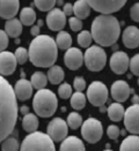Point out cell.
<instances>
[{
  "label": "cell",
  "mask_w": 139,
  "mask_h": 151,
  "mask_svg": "<svg viewBox=\"0 0 139 151\" xmlns=\"http://www.w3.org/2000/svg\"><path fill=\"white\" fill-rule=\"evenodd\" d=\"M86 105V96L81 92V91H76V93H72L71 96V106L79 111V110H82Z\"/></svg>",
  "instance_id": "f546056e"
},
{
  "label": "cell",
  "mask_w": 139,
  "mask_h": 151,
  "mask_svg": "<svg viewBox=\"0 0 139 151\" xmlns=\"http://www.w3.org/2000/svg\"><path fill=\"white\" fill-rule=\"evenodd\" d=\"M30 34H31L33 36L37 37L38 35H39V27H38V25H34V27L30 29Z\"/></svg>",
  "instance_id": "ee69618b"
},
{
  "label": "cell",
  "mask_w": 139,
  "mask_h": 151,
  "mask_svg": "<svg viewBox=\"0 0 139 151\" xmlns=\"http://www.w3.org/2000/svg\"><path fill=\"white\" fill-rule=\"evenodd\" d=\"M130 59L125 52L122 51H115L114 54L110 58V68L115 74H124L129 68Z\"/></svg>",
  "instance_id": "7c38bea8"
},
{
  "label": "cell",
  "mask_w": 139,
  "mask_h": 151,
  "mask_svg": "<svg viewBox=\"0 0 139 151\" xmlns=\"http://www.w3.org/2000/svg\"><path fill=\"white\" fill-rule=\"evenodd\" d=\"M68 23L73 31H80L82 29V21L78 17H70Z\"/></svg>",
  "instance_id": "f35d334b"
},
{
  "label": "cell",
  "mask_w": 139,
  "mask_h": 151,
  "mask_svg": "<svg viewBox=\"0 0 139 151\" xmlns=\"http://www.w3.org/2000/svg\"><path fill=\"white\" fill-rule=\"evenodd\" d=\"M90 8L101 14H113L118 12L127 2V0H87Z\"/></svg>",
  "instance_id": "9c48e42d"
},
{
  "label": "cell",
  "mask_w": 139,
  "mask_h": 151,
  "mask_svg": "<svg viewBox=\"0 0 139 151\" xmlns=\"http://www.w3.org/2000/svg\"><path fill=\"white\" fill-rule=\"evenodd\" d=\"M81 135L88 143L94 144L99 142L103 135V127L101 121H99L95 118H88L81 125Z\"/></svg>",
  "instance_id": "52a82bcc"
},
{
  "label": "cell",
  "mask_w": 139,
  "mask_h": 151,
  "mask_svg": "<svg viewBox=\"0 0 139 151\" xmlns=\"http://www.w3.org/2000/svg\"><path fill=\"white\" fill-rule=\"evenodd\" d=\"M125 132H127V130H121V134H122V135H125Z\"/></svg>",
  "instance_id": "681fc988"
},
{
  "label": "cell",
  "mask_w": 139,
  "mask_h": 151,
  "mask_svg": "<svg viewBox=\"0 0 139 151\" xmlns=\"http://www.w3.org/2000/svg\"><path fill=\"white\" fill-rule=\"evenodd\" d=\"M129 67L132 72V74L139 76V54H136L131 58L130 63H129Z\"/></svg>",
  "instance_id": "8d00e7d4"
},
{
  "label": "cell",
  "mask_w": 139,
  "mask_h": 151,
  "mask_svg": "<svg viewBox=\"0 0 139 151\" xmlns=\"http://www.w3.org/2000/svg\"><path fill=\"white\" fill-rule=\"evenodd\" d=\"M84 61L90 72H100L104 68L107 63L106 51L99 45H93L85 52Z\"/></svg>",
  "instance_id": "8992f818"
},
{
  "label": "cell",
  "mask_w": 139,
  "mask_h": 151,
  "mask_svg": "<svg viewBox=\"0 0 139 151\" xmlns=\"http://www.w3.org/2000/svg\"><path fill=\"white\" fill-rule=\"evenodd\" d=\"M30 83H31L33 88L37 89V90L44 89L47 87V83H48V77H47V75L44 73H42V72H35L31 75Z\"/></svg>",
  "instance_id": "f1b7e54d"
},
{
  "label": "cell",
  "mask_w": 139,
  "mask_h": 151,
  "mask_svg": "<svg viewBox=\"0 0 139 151\" xmlns=\"http://www.w3.org/2000/svg\"><path fill=\"white\" fill-rule=\"evenodd\" d=\"M47 24L52 31H62L66 24V15L59 8H52L47 15Z\"/></svg>",
  "instance_id": "4fadbf2b"
},
{
  "label": "cell",
  "mask_w": 139,
  "mask_h": 151,
  "mask_svg": "<svg viewBox=\"0 0 139 151\" xmlns=\"http://www.w3.org/2000/svg\"><path fill=\"white\" fill-rule=\"evenodd\" d=\"M123 44L127 49H136L139 46V29L135 25H130L123 31Z\"/></svg>",
  "instance_id": "ac0fdd59"
},
{
  "label": "cell",
  "mask_w": 139,
  "mask_h": 151,
  "mask_svg": "<svg viewBox=\"0 0 139 151\" xmlns=\"http://www.w3.org/2000/svg\"><path fill=\"white\" fill-rule=\"evenodd\" d=\"M104 151H111V150H108V149H107V150H104Z\"/></svg>",
  "instance_id": "f907efd6"
},
{
  "label": "cell",
  "mask_w": 139,
  "mask_h": 151,
  "mask_svg": "<svg viewBox=\"0 0 139 151\" xmlns=\"http://www.w3.org/2000/svg\"><path fill=\"white\" fill-rule=\"evenodd\" d=\"M58 95L62 99H68L72 96V88L68 83H63L58 88Z\"/></svg>",
  "instance_id": "d590c367"
},
{
  "label": "cell",
  "mask_w": 139,
  "mask_h": 151,
  "mask_svg": "<svg viewBox=\"0 0 139 151\" xmlns=\"http://www.w3.org/2000/svg\"><path fill=\"white\" fill-rule=\"evenodd\" d=\"M63 12L66 16H71V14L73 13V5H71V4H65V5H64Z\"/></svg>",
  "instance_id": "7bdbcfd3"
},
{
  "label": "cell",
  "mask_w": 139,
  "mask_h": 151,
  "mask_svg": "<svg viewBox=\"0 0 139 151\" xmlns=\"http://www.w3.org/2000/svg\"><path fill=\"white\" fill-rule=\"evenodd\" d=\"M8 46V36L5 30H0V52L5 51Z\"/></svg>",
  "instance_id": "ab89813d"
},
{
  "label": "cell",
  "mask_w": 139,
  "mask_h": 151,
  "mask_svg": "<svg viewBox=\"0 0 139 151\" xmlns=\"http://www.w3.org/2000/svg\"><path fill=\"white\" fill-rule=\"evenodd\" d=\"M29 60L35 67L49 68L53 66L58 57V47L55 39L48 35H38L29 45Z\"/></svg>",
  "instance_id": "7a4b0ae2"
},
{
  "label": "cell",
  "mask_w": 139,
  "mask_h": 151,
  "mask_svg": "<svg viewBox=\"0 0 139 151\" xmlns=\"http://www.w3.org/2000/svg\"><path fill=\"white\" fill-rule=\"evenodd\" d=\"M56 45L58 49H62V50H67L71 47L72 45V37L68 32L66 31H59L57 37H56Z\"/></svg>",
  "instance_id": "83f0119b"
},
{
  "label": "cell",
  "mask_w": 139,
  "mask_h": 151,
  "mask_svg": "<svg viewBox=\"0 0 139 151\" xmlns=\"http://www.w3.org/2000/svg\"><path fill=\"white\" fill-rule=\"evenodd\" d=\"M132 103H133V104H139V97L138 96H136V95L133 96V98H132Z\"/></svg>",
  "instance_id": "bcb514c9"
},
{
  "label": "cell",
  "mask_w": 139,
  "mask_h": 151,
  "mask_svg": "<svg viewBox=\"0 0 139 151\" xmlns=\"http://www.w3.org/2000/svg\"><path fill=\"white\" fill-rule=\"evenodd\" d=\"M36 21V13L33 8L30 7H25L22 8V11L20 13V22L22 24L30 27L35 23Z\"/></svg>",
  "instance_id": "4316f807"
},
{
  "label": "cell",
  "mask_w": 139,
  "mask_h": 151,
  "mask_svg": "<svg viewBox=\"0 0 139 151\" xmlns=\"http://www.w3.org/2000/svg\"><path fill=\"white\" fill-rule=\"evenodd\" d=\"M119 151H139V136L131 135L123 139Z\"/></svg>",
  "instance_id": "d4e9b609"
},
{
  "label": "cell",
  "mask_w": 139,
  "mask_h": 151,
  "mask_svg": "<svg viewBox=\"0 0 139 151\" xmlns=\"http://www.w3.org/2000/svg\"><path fill=\"white\" fill-rule=\"evenodd\" d=\"M73 86H74V89L76 91H82L86 89V81L84 77H80L78 76L74 78V82H73Z\"/></svg>",
  "instance_id": "60d3db41"
},
{
  "label": "cell",
  "mask_w": 139,
  "mask_h": 151,
  "mask_svg": "<svg viewBox=\"0 0 139 151\" xmlns=\"http://www.w3.org/2000/svg\"><path fill=\"white\" fill-rule=\"evenodd\" d=\"M92 40H93L92 34H90L89 31H87V30L80 31V34L78 35V44H79L81 47H89Z\"/></svg>",
  "instance_id": "d6a6232c"
},
{
  "label": "cell",
  "mask_w": 139,
  "mask_h": 151,
  "mask_svg": "<svg viewBox=\"0 0 139 151\" xmlns=\"http://www.w3.org/2000/svg\"><path fill=\"white\" fill-rule=\"evenodd\" d=\"M20 112L23 114V115L28 114L29 113V107H28V106H22V107L20 109Z\"/></svg>",
  "instance_id": "f6af8a7d"
},
{
  "label": "cell",
  "mask_w": 139,
  "mask_h": 151,
  "mask_svg": "<svg viewBox=\"0 0 139 151\" xmlns=\"http://www.w3.org/2000/svg\"><path fill=\"white\" fill-rule=\"evenodd\" d=\"M1 151H20V144L16 137L8 136L1 142Z\"/></svg>",
  "instance_id": "4dcf8cb0"
},
{
  "label": "cell",
  "mask_w": 139,
  "mask_h": 151,
  "mask_svg": "<svg viewBox=\"0 0 139 151\" xmlns=\"http://www.w3.org/2000/svg\"><path fill=\"white\" fill-rule=\"evenodd\" d=\"M16 66L17 61L12 52L8 51L0 52V75H12L16 69Z\"/></svg>",
  "instance_id": "5bb4252c"
},
{
  "label": "cell",
  "mask_w": 139,
  "mask_h": 151,
  "mask_svg": "<svg viewBox=\"0 0 139 151\" xmlns=\"http://www.w3.org/2000/svg\"><path fill=\"white\" fill-rule=\"evenodd\" d=\"M20 151H56V147L48 134L33 132L25 137Z\"/></svg>",
  "instance_id": "5b68a950"
},
{
  "label": "cell",
  "mask_w": 139,
  "mask_h": 151,
  "mask_svg": "<svg viewBox=\"0 0 139 151\" xmlns=\"http://www.w3.org/2000/svg\"><path fill=\"white\" fill-rule=\"evenodd\" d=\"M64 63L68 69L76 70L82 66L84 54L76 47H70V49H67L65 55H64Z\"/></svg>",
  "instance_id": "9a60e30c"
},
{
  "label": "cell",
  "mask_w": 139,
  "mask_h": 151,
  "mask_svg": "<svg viewBox=\"0 0 139 151\" xmlns=\"http://www.w3.org/2000/svg\"><path fill=\"white\" fill-rule=\"evenodd\" d=\"M117 49H118V45H115V44H114V45H113V50L116 51Z\"/></svg>",
  "instance_id": "c3c4849f"
},
{
  "label": "cell",
  "mask_w": 139,
  "mask_h": 151,
  "mask_svg": "<svg viewBox=\"0 0 139 151\" xmlns=\"http://www.w3.org/2000/svg\"><path fill=\"white\" fill-rule=\"evenodd\" d=\"M17 115L19 109L14 89L0 75V143L14 132Z\"/></svg>",
  "instance_id": "6da1fadb"
},
{
  "label": "cell",
  "mask_w": 139,
  "mask_h": 151,
  "mask_svg": "<svg viewBox=\"0 0 139 151\" xmlns=\"http://www.w3.org/2000/svg\"><path fill=\"white\" fill-rule=\"evenodd\" d=\"M138 84H139V78H138Z\"/></svg>",
  "instance_id": "816d5d0a"
},
{
  "label": "cell",
  "mask_w": 139,
  "mask_h": 151,
  "mask_svg": "<svg viewBox=\"0 0 139 151\" xmlns=\"http://www.w3.org/2000/svg\"><path fill=\"white\" fill-rule=\"evenodd\" d=\"M124 126L132 135H139V104L130 106L124 112Z\"/></svg>",
  "instance_id": "8fae6325"
},
{
  "label": "cell",
  "mask_w": 139,
  "mask_h": 151,
  "mask_svg": "<svg viewBox=\"0 0 139 151\" xmlns=\"http://www.w3.org/2000/svg\"><path fill=\"white\" fill-rule=\"evenodd\" d=\"M110 92H111V97L117 103H123V101H125L129 98L131 89H130L129 84L125 81L118 80V81H115L113 83Z\"/></svg>",
  "instance_id": "2e32d148"
},
{
  "label": "cell",
  "mask_w": 139,
  "mask_h": 151,
  "mask_svg": "<svg viewBox=\"0 0 139 151\" xmlns=\"http://www.w3.org/2000/svg\"><path fill=\"white\" fill-rule=\"evenodd\" d=\"M130 16L133 21L139 22V2L135 4L130 9Z\"/></svg>",
  "instance_id": "b9f144b4"
},
{
  "label": "cell",
  "mask_w": 139,
  "mask_h": 151,
  "mask_svg": "<svg viewBox=\"0 0 139 151\" xmlns=\"http://www.w3.org/2000/svg\"><path fill=\"white\" fill-rule=\"evenodd\" d=\"M73 13L76 14V17L80 20L87 19L90 14V6L88 5L87 0H78L73 5Z\"/></svg>",
  "instance_id": "7402d4cb"
},
{
  "label": "cell",
  "mask_w": 139,
  "mask_h": 151,
  "mask_svg": "<svg viewBox=\"0 0 139 151\" xmlns=\"http://www.w3.org/2000/svg\"><path fill=\"white\" fill-rule=\"evenodd\" d=\"M15 59L17 63L20 65H25L28 60H29V54H28V51L25 50V47H19L17 50L15 51Z\"/></svg>",
  "instance_id": "e575fe53"
},
{
  "label": "cell",
  "mask_w": 139,
  "mask_h": 151,
  "mask_svg": "<svg viewBox=\"0 0 139 151\" xmlns=\"http://www.w3.org/2000/svg\"><path fill=\"white\" fill-rule=\"evenodd\" d=\"M47 132L53 142H62L64 139L67 137L68 126L62 118H55L49 122Z\"/></svg>",
  "instance_id": "30bf717a"
},
{
  "label": "cell",
  "mask_w": 139,
  "mask_h": 151,
  "mask_svg": "<svg viewBox=\"0 0 139 151\" xmlns=\"http://www.w3.org/2000/svg\"><path fill=\"white\" fill-rule=\"evenodd\" d=\"M14 92H15V96L17 99L22 101H28L33 95V86H31L30 81H27L25 78L19 80L15 84Z\"/></svg>",
  "instance_id": "d6986e66"
},
{
  "label": "cell",
  "mask_w": 139,
  "mask_h": 151,
  "mask_svg": "<svg viewBox=\"0 0 139 151\" xmlns=\"http://www.w3.org/2000/svg\"><path fill=\"white\" fill-rule=\"evenodd\" d=\"M59 151H86L85 144L76 136H67L63 139Z\"/></svg>",
  "instance_id": "ffe728a7"
},
{
  "label": "cell",
  "mask_w": 139,
  "mask_h": 151,
  "mask_svg": "<svg viewBox=\"0 0 139 151\" xmlns=\"http://www.w3.org/2000/svg\"><path fill=\"white\" fill-rule=\"evenodd\" d=\"M5 32L8 37L17 38L22 34V23L17 19H11L7 20L5 23Z\"/></svg>",
  "instance_id": "44dd1931"
},
{
  "label": "cell",
  "mask_w": 139,
  "mask_h": 151,
  "mask_svg": "<svg viewBox=\"0 0 139 151\" xmlns=\"http://www.w3.org/2000/svg\"><path fill=\"white\" fill-rule=\"evenodd\" d=\"M58 101L56 95L49 89H41L36 92L33 101L35 113L42 118H50L56 113Z\"/></svg>",
  "instance_id": "277c9868"
},
{
  "label": "cell",
  "mask_w": 139,
  "mask_h": 151,
  "mask_svg": "<svg viewBox=\"0 0 139 151\" xmlns=\"http://www.w3.org/2000/svg\"><path fill=\"white\" fill-rule=\"evenodd\" d=\"M82 118H81V115L79 113H76V112H72V113H70L67 115V121H66V124H67V126L70 127L71 129H78L79 127L82 125Z\"/></svg>",
  "instance_id": "1f68e13d"
},
{
  "label": "cell",
  "mask_w": 139,
  "mask_h": 151,
  "mask_svg": "<svg viewBox=\"0 0 139 151\" xmlns=\"http://www.w3.org/2000/svg\"><path fill=\"white\" fill-rule=\"evenodd\" d=\"M47 77H48V81H50L52 84H59L62 83V81L65 77V73L62 69L60 66H51L48 70V74H47Z\"/></svg>",
  "instance_id": "cb8c5ba5"
},
{
  "label": "cell",
  "mask_w": 139,
  "mask_h": 151,
  "mask_svg": "<svg viewBox=\"0 0 139 151\" xmlns=\"http://www.w3.org/2000/svg\"><path fill=\"white\" fill-rule=\"evenodd\" d=\"M107 134L111 139H117L121 135V129L116 125H110L107 129Z\"/></svg>",
  "instance_id": "74e56055"
},
{
  "label": "cell",
  "mask_w": 139,
  "mask_h": 151,
  "mask_svg": "<svg viewBox=\"0 0 139 151\" xmlns=\"http://www.w3.org/2000/svg\"><path fill=\"white\" fill-rule=\"evenodd\" d=\"M90 34L100 46H113L121 35V24L111 14H100L92 23Z\"/></svg>",
  "instance_id": "3957f363"
},
{
  "label": "cell",
  "mask_w": 139,
  "mask_h": 151,
  "mask_svg": "<svg viewBox=\"0 0 139 151\" xmlns=\"http://www.w3.org/2000/svg\"><path fill=\"white\" fill-rule=\"evenodd\" d=\"M22 127L25 132L28 133H33L36 132L38 128V119L35 114L28 113L25 114L22 119Z\"/></svg>",
  "instance_id": "484cf974"
},
{
  "label": "cell",
  "mask_w": 139,
  "mask_h": 151,
  "mask_svg": "<svg viewBox=\"0 0 139 151\" xmlns=\"http://www.w3.org/2000/svg\"><path fill=\"white\" fill-rule=\"evenodd\" d=\"M19 0H0V17L5 20L14 19L19 12Z\"/></svg>",
  "instance_id": "e0dca14e"
},
{
  "label": "cell",
  "mask_w": 139,
  "mask_h": 151,
  "mask_svg": "<svg viewBox=\"0 0 139 151\" xmlns=\"http://www.w3.org/2000/svg\"><path fill=\"white\" fill-rule=\"evenodd\" d=\"M63 0H57V1H56V4H58V5H59V6H60V5H63Z\"/></svg>",
  "instance_id": "7dc6e473"
},
{
  "label": "cell",
  "mask_w": 139,
  "mask_h": 151,
  "mask_svg": "<svg viewBox=\"0 0 139 151\" xmlns=\"http://www.w3.org/2000/svg\"><path fill=\"white\" fill-rule=\"evenodd\" d=\"M107 111H108V116L111 121H121L124 116V112H125L123 105L117 101L110 104Z\"/></svg>",
  "instance_id": "603a6c76"
},
{
  "label": "cell",
  "mask_w": 139,
  "mask_h": 151,
  "mask_svg": "<svg viewBox=\"0 0 139 151\" xmlns=\"http://www.w3.org/2000/svg\"><path fill=\"white\" fill-rule=\"evenodd\" d=\"M57 0H34L35 6L42 12H49L53 8Z\"/></svg>",
  "instance_id": "836d02e7"
},
{
  "label": "cell",
  "mask_w": 139,
  "mask_h": 151,
  "mask_svg": "<svg viewBox=\"0 0 139 151\" xmlns=\"http://www.w3.org/2000/svg\"><path fill=\"white\" fill-rule=\"evenodd\" d=\"M108 95L107 87L100 81L92 82L87 89V99L94 106H103L108 101Z\"/></svg>",
  "instance_id": "ba28073f"
}]
</instances>
